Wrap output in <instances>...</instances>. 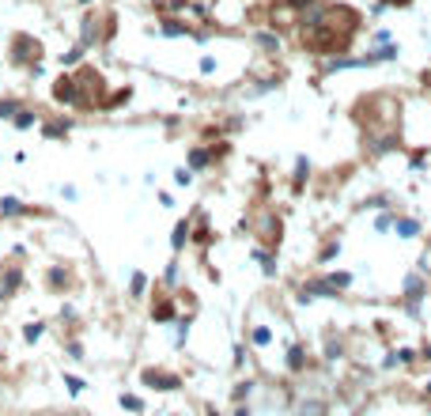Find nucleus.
<instances>
[{
	"instance_id": "nucleus-32",
	"label": "nucleus",
	"mask_w": 431,
	"mask_h": 416,
	"mask_svg": "<svg viewBox=\"0 0 431 416\" xmlns=\"http://www.w3.org/2000/svg\"><path fill=\"white\" fill-rule=\"evenodd\" d=\"M208 416H216V413H208Z\"/></svg>"
},
{
	"instance_id": "nucleus-22",
	"label": "nucleus",
	"mask_w": 431,
	"mask_h": 416,
	"mask_svg": "<svg viewBox=\"0 0 431 416\" xmlns=\"http://www.w3.org/2000/svg\"><path fill=\"white\" fill-rule=\"evenodd\" d=\"M306 174H310V163H306V159H299V163H295V189L302 186V178H306Z\"/></svg>"
},
{
	"instance_id": "nucleus-33",
	"label": "nucleus",
	"mask_w": 431,
	"mask_h": 416,
	"mask_svg": "<svg viewBox=\"0 0 431 416\" xmlns=\"http://www.w3.org/2000/svg\"><path fill=\"white\" fill-rule=\"evenodd\" d=\"M84 4H87V0H84Z\"/></svg>"
},
{
	"instance_id": "nucleus-27",
	"label": "nucleus",
	"mask_w": 431,
	"mask_h": 416,
	"mask_svg": "<svg viewBox=\"0 0 431 416\" xmlns=\"http://www.w3.org/2000/svg\"><path fill=\"white\" fill-rule=\"evenodd\" d=\"M258 42L265 45V49H280V38H273V34H261Z\"/></svg>"
},
{
	"instance_id": "nucleus-16",
	"label": "nucleus",
	"mask_w": 431,
	"mask_h": 416,
	"mask_svg": "<svg viewBox=\"0 0 431 416\" xmlns=\"http://www.w3.org/2000/svg\"><path fill=\"white\" fill-rule=\"evenodd\" d=\"M19 280H23V273H19V269H8V273H4V291H15Z\"/></svg>"
},
{
	"instance_id": "nucleus-15",
	"label": "nucleus",
	"mask_w": 431,
	"mask_h": 416,
	"mask_svg": "<svg viewBox=\"0 0 431 416\" xmlns=\"http://www.w3.org/2000/svg\"><path fill=\"white\" fill-rule=\"evenodd\" d=\"M42 333H45V326H42V322H30L27 329H23V337H27V345H34V341H38Z\"/></svg>"
},
{
	"instance_id": "nucleus-4",
	"label": "nucleus",
	"mask_w": 431,
	"mask_h": 416,
	"mask_svg": "<svg viewBox=\"0 0 431 416\" xmlns=\"http://www.w3.org/2000/svg\"><path fill=\"white\" fill-rule=\"evenodd\" d=\"M53 99L65 102V106H80V91H76V76H72V72H65L57 84H53Z\"/></svg>"
},
{
	"instance_id": "nucleus-24",
	"label": "nucleus",
	"mask_w": 431,
	"mask_h": 416,
	"mask_svg": "<svg viewBox=\"0 0 431 416\" xmlns=\"http://www.w3.org/2000/svg\"><path fill=\"white\" fill-rule=\"evenodd\" d=\"M121 405H125L129 413H140V409H144V405H140V397H132V394H129V397H121Z\"/></svg>"
},
{
	"instance_id": "nucleus-1",
	"label": "nucleus",
	"mask_w": 431,
	"mask_h": 416,
	"mask_svg": "<svg viewBox=\"0 0 431 416\" xmlns=\"http://www.w3.org/2000/svg\"><path fill=\"white\" fill-rule=\"evenodd\" d=\"M363 27V15L356 8H348V4H329V8H306V19H302L299 27V38H302V49L306 53H318V57H325V53H345L352 38L359 34Z\"/></svg>"
},
{
	"instance_id": "nucleus-29",
	"label": "nucleus",
	"mask_w": 431,
	"mask_h": 416,
	"mask_svg": "<svg viewBox=\"0 0 431 416\" xmlns=\"http://www.w3.org/2000/svg\"><path fill=\"white\" fill-rule=\"evenodd\" d=\"M174 178H178V182H182V186H189V178H193V174H189L186 167H178V171H174Z\"/></svg>"
},
{
	"instance_id": "nucleus-12",
	"label": "nucleus",
	"mask_w": 431,
	"mask_h": 416,
	"mask_svg": "<svg viewBox=\"0 0 431 416\" xmlns=\"http://www.w3.org/2000/svg\"><path fill=\"white\" fill-rule=\"evenodd\" d=\"M318 0H280V8H287V12H306V8H314Z\"/></svg>"
},
{
	"instance_id": "nucleus-10",
	"label": "nucleus",
	"mask_w": 431,
	"mask_h": 416,
	"mask_svg": "<svg viewBox=\"0 0 431 416\" xmlns=\"http://www.w3.org/2000/svg\"><path fill=\"white\" fill-rule=\"evenodd\" d=\"M186 239H189V223H186V219H182V223L174 227V235H171V246H174V254H178V250L186 246Z\"/></svg>"
},
{
	"instance_id": "nucleus-14",
	"label": "nucleus",
	"mask_w": 431,
	"mask_h": 416,
	"mask_svg": "<svg viewBox=\"0 0 431 416\" xmlns=\"http://www.w3.org/2000/svg\"><path fill=\"white\" fill-rule=\"evenodd\" d=\"M68 129H72V121L65 117V121H53V125H45V136H65Z\"/></svg>"
},
{
	"instance_id": "nucleus-21",
	"label": "nucleus",
	"mask_w": 431,
	"mask_h": 416,
	"mask_svg": "<svg viewBox=\"0 0 431 416\" xmlns=\"http://www.w3.org/2000/svg\"><path fill=\"white\" fill-rule=\"evenodd\" d=\"M15 114H19V102H15V99L0 102V117H15Z\"/></svg>"
},
{
	"instance_id": "nucleus-30",
	"label": "nucleus",
	"mask_w": 431,
	"mask_h": 416,
	"mask_svg": "<svg viewBox=\"0 0 431 416\" xmlns=\"http://www.w3.org/2000/svg\"><path fill=\"white\" fill-rule=\"evenodd\" d=\"M386 8H405V4H412V0H382Z\"/></svg>"
},
{
	"instance_id": "nucleus-11",
	"label": "nucleus",
	"mask_w": 431,
	"mask_h": 416,
	"mask_svg": "<svg viewBox=\"0 0 431 416\" xmlns=\"http://www.w3.org/2000/svg\"><path fill=\"white\" fill-rule=\"evenodd\" d=\"M397 235H401V239H416L420 223H416V219H397Z\"/></svg>"
},
{
	"instance_id": "nucleus-31",
	"label": "nucleus",
	"mask_w": 431,
	"mask_h": 416,
	"mask_svg": "<svg viewBox=\"0 0 431 416\" xmlns=\"http://www.w3.org/2000/svg\"><path fill=\"white\" fill-rule=\"evenodd\" d=\"M424 84H428V87H431V76H424Z\"/></svg>"
},
{
	"instance_id": "nucleus-13",
	"label": "nucleus",
	"mask_w": 431,
	"mask_h": 416,
	"mask_svg": "<svg viewBox=\"0 0 431 416\" xmlns=\"http://www.w3.org/2000/svg\"><path fill=\"white\" fill-rule=\"evenodd\" d=\"M12 121H15V129H30V125H34V121H38V117L30 114V110H19V114H15Z\"/></svg>"
},
{
	"instance_id": "nucleus-19",
	"label": "nucleus",
	"mask_w": 431,
	"mask_h": 416,
	"mask_svg": "<svg viewBox=\"0 0 431 416\" xmlns=\"http://www.w3.org/2000/svg\"><path fill=\"white\" fill-rule=\"evenodd\" d=\"M325 280H329V284L337 287V291H345V287L352 284V276H348V273H333V276H325Z\"/></svg>"
},
{
	"instance_id": "nucleus-25",
	"label": "nucleus",
	"mask_w": 431,
	"mask_h": 416,
	"mask_svg": "<svg viewBox=\"0 0 431 416\" xmlns=\"http://www.w3.org/2000/svg\"><path fill=\"white\" fill-rule=\"evenodd\" d=\"M393 227V216H378V219H374V231H389Z\"/></svg>"
},
{
	"instance_id": "nucleus-28",
	"label": "nucleus",
	"mask_w": 431,
	"mask_h": 416,
	"mask_svg": "<svg viewBox=\"0 0 431 416\" xmlns=\"http://www.w3.org/2000/svg\"><path fill=\"white\" fill-rule=\"evenodd\" d=\"M80 53H84V45H76V49H68V53H65L61 61H65V65H76V61H80Z\"/></svg>"
},
{
	"instance_id": "nucleus-23",
	"label": "nucleus",
	"mask_w": 431,
	"mask_h": 416,
	"mask_svg": "<svg viewBox=\"0 0 431 416\" xmlns=\"http://www.w3.org/2000/svg\"><path fill=\"white\" fill-rule=\"evenodd\" d=\"M337 254H341V242H329L325 250H322V254H318V258H322V261H333Z\"/></svg>"
},
{
	"instance_id": "nucleus-2",
	"label": "nucleus",
	"mask_w": 431,
	"mask_h": 416,
	"mask_svg": "<svg viewBox=\"0 0 431 416\" xmlns=\"http://www.w3.org/2000/svg\"><path fill=\"white\" fill-rule=\"evenodd\" d=\"M76 76V91H80V110H91V106H102V95H106V80H102L99 68H91V65H84V68L72 72Z\"/></svg>"
},
{
	"instance_id": "nucleus-3",
	"label": "nucleus",
	"mask_w": 431,
	"mask_h": 416,
	"mask_svg": "<svg viewBox=\"0 0 431 416\" xmlns=\"http://www.w3.org/2000/svg\"><path fill=\"white\" fill-rule=\"evenodd\" d=\"M38 53H42V45L34 42V38H27V34H19L12 42V61L15 65H38Z\"/></svg>"
},
{
	"instance_id": "nucleus-7",
	"label": "nucleus",
	"mask_w": 431,
	"mask_h": 416,
	"mask_svg": "<svg viewBox=\"0 0 431 416\" xmlns=\"http://www.w3.org/2000/svg\"><path fill=\"white\" fill-rule=\"evenodd\" d=\"M151 318H155V322H174V299H167V295H163V299L159 303H151Z\"/></svg>"
},
{
	"instance_id": "nucleus-5",
	"label": "nucleus",
	"mask_w": 431,
	"mask_h": 416,
	"mask_svg": "<svg viewBox=\"0 0 431 416\" xmlns=\"http://www.w3.org/2000/svg\"><path fill=\"white\" fill-rule=\"evenodd\" d=\"M144 386H151V390H178L182 386V378L178 374H171V371H144Z\"/></svg>"
},
{
	"instance_id": "nucleus-8",
	"label": "nucleus",
	"mask_w": 431,
	"mask_h": 416,
	"mask_svg": "<svg viewBox=\"0 0 431 416\" xmlns=\"http://www.w3.org/2000/svg\"><path fill=\"white\" fill-rule=\"evenodd\" d=\"M208 163H212V152H208V148H193V152H189V171H204Z\"/></svg>"
},
{
	"instance_id": "nucleus-26",
	"label": "nucleus",
	"mask_w": 431,
	"mask_h": 416,
	"mask_svg": "<svg viewBox=\"0 0 431 416\" xmlns=\"http://www.w3.org/2000/svg\"><path fill=\"white\" fill-rule=\"evenodd\" d=\"M186 337H189V318H182L178 322V345H186Z\"/></svg>"
},
{
	"instance_id": "nucleus-6",
	"label": "nucleus",
	"mask_w": 431,
	"mask_h": 416,
	"mask_svg": "<svg viewBox=\"0 0 431 416\" xmlns=\"http://www.w3.org/2000/svg\"><path fill=\"white\" fill-rule=\"evenodd\" d=\"M405 295H409V314L416 318V310H420L416 303H420V295H424V280H420L416 273H412L409 280H405Z\"/></svg>"
},
{
	"instance_id": "nucleus-20",
	"label": "nucleus",
	"mask_w": 431,
	"mask_h": 416,
	"mask_svg": "<svg viewBox=\"0 0 431 416\" xmlns=\"http://www.w3.org/2000/svg\"><path fill=\"white\" fill-rule=\"evenodd\" d=\"M144 287H148V276H144V273H132L129 291H132V295H144Z\"/></svg>"
},
{
	"instance_id": "nucleus-18",
	"label": "nucleus",
	"mask_w": 431,
	"mask_h": 416,
	"mask_svg": "<svg viewBox=\"0 0 431 416\" xmlns=\"http://www.w3.org/2000/svg\"><path fill=\"white\" fill-rule=\"evenodd\" d=\"M0 212H4V216H19V212H23V204L15 201V197H4V204H0Z\"/></svg>"
},
{
	"instance_id": "nucleus-17",
	"label": "nucleus",
	"mask_w": 431,
	"mask_h": 416,
	"mask_svg": "<svg viewBox=\"0 0 431 416\" xmlns=\"http://www.w3.org/2000/svg\"><path fill=\"white\" fill-rule=\"evenodd\" d=\"M269 341H273V333L265 329V326H254V345H258V348H265Z\"/></svg>"
},
{
	"instance_id": "nucleus-9",
	"label": "nucleus",
	"mask_w": 431,
	"mask_h": 416,
	"mask_svg": "<svg viewBox=\"0 0 431 416\" xmlns=\"http://www.w3.org/2000/svg\"><path fill=\"white\" fill-rule=\"evenodd\" d=\"M302 363H306L302 345H291V348H287V367H291V371H302Z\"/></svg>"
}]
</instances>
